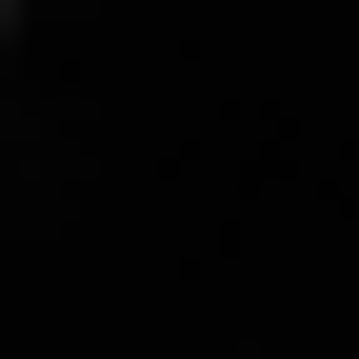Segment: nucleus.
Segmentation results:
<instances>
[{
	"label": "nucleus",
	"instance_id": "obj_1",
	"mask_svg": "<svg viewBox=\"0 0 359 359\" xmlns=\"http://www.w3.org/2000/svg\"><path fill=\"white\" fill-rule=\"evenodd\" d=\"M0 20H20V0H0Z\"/></svg>",
	"mask_w": 359,
	"mask_h": 359
}]
</instances>
